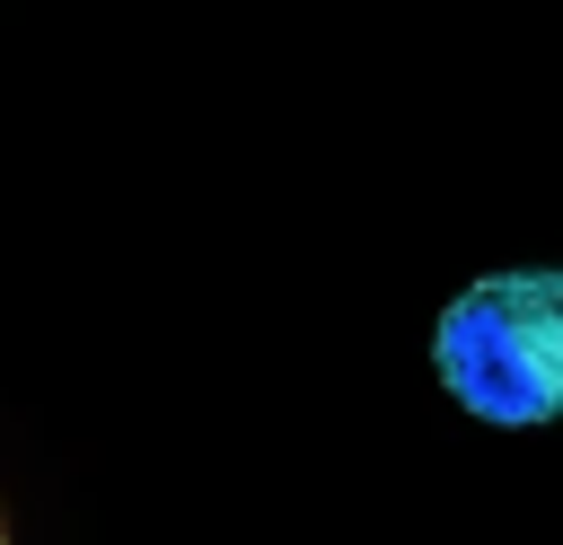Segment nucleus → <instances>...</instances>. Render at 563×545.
Returning a JSON list of instances; mask_svg holds the SVG:
<instances>
[{
  "mask_svg": "<svg viewBox=\"0 0 563 545\" xmlns=\"http://www.w3.org/2000/svg\"><path fill=\"white\" fill-rule=\"evenodd\" d=\"M431 369L475 422L563 413V264L484 272L431 325Z\"/></svg>",
  "mask_w": 563,
  "mask_h": 545,
  "instance_id": "nucleus-1",
  "label": "nucleus"
}]
</instances>
